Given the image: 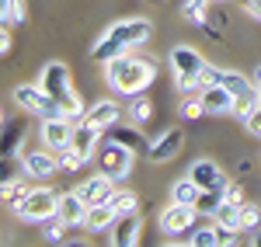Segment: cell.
<instances>
[{
    "instance_id": "6da1fadb",
    "label": "cell",
    "mask_w": 261,
    "mask_h": 247,
    "mask_svg": "<svg viewBox=\"0 0 261 247\" xmlns=\"http://www.w3.org/2000/svg\"><path fill=\"white\" fill-rule=\"evenodd\" d=\"M153 35V24L146 18H125V21H115L112 28H105L98 35V42L91 45V60L94 63H108L122 56V52H133V49H140L146 45Z\"/></svg>"
},
{
    "instance_id": "7a4b0ae2",
    "label": "cell",
    "mask_w": 261,
    "mask_h": 247,
    "mask_svg": "<svg viewBox=\"0 0 261 247\" xmlns=\"http://www.w3.org/2000/svg\"><path fill=\"white\" fill-rule=\"evenodd\" d=\"M153 80H157V63L146 60V56L122 52V56L105 63V84L122 98H133V94L146 91Z\"/></svg>"
},
{
    "instance_id": "3957f363",
    "label": "cell",
    "mask_w": 261,
    "mask_h": 247,
    "mask_svg": "<svg viewBox=\"0 0 261 247\" xmlns=\"http://www.w3.org/2000/svg\"><path fill=\"white\" fill-rule=\"evenodd\" d=\"M39 84H42V91L49 94V98H56V101L73 115V119H84V101H81V94L73 91V77H70V66L60 60H49L45 66L39 70Z\"/></svg>"
},
{
    "instance_id": "277c9868",
    "label": "cell",
    "mask_w": 261,
    "mask_h": 247,
    "mask_svg": "<svg viewBox=\"0 0 261 247\" xmlns=\"http://www.w3.org/2000/svg\"><path fill=\"white\" fill-rule=\"evenodd\" d=\"M171 70H174V84H178V91H202L199 84V73L205 70V56H202L195 45H174L171 49Z\"/></svg>"
},
{
    "instance_id": "5b68a950",
    "label": "cell",
    "mask_w": 261,
    "mask_h": 247,
    "mask_svg": "<svg viewBox=\"0 0 261 247\" xmlns=\"http://www.w3.org/2000/svg\"><path fill=\"white\" fill-rule=\"evenodd\" d=\"M11 98H14V104H18L21 112L39 115V119H63V115H70L56 98H49V94L42 91V84H18V87L11 91ZM70 119H73V115H70Z\"/></svg>"
},
{
    "instance_id": "8992f818",
    "label": "cell",
    "mask_w": 261,
    "mask_h": 247,
    "mask_svg": "<svg viewBox=\"0 0 261 247\" xmlns=\"http://www.w3.org/2000/svg\"><path fill=\"white\" fill-rule=\"evenodd\" d=\"M94 164H98V171H105L108 178L125 181V178L133 174V164H136V150L115 143V140H101L98 153H94Z\"/></svg>"
},
{
    "instance_id": "52a82bcc",
    "label": "cell",
    "mask_w": 261,
    "mask_h": 247,
    "mask_svg": "<svg viewBox=\"0 0 261 247\" xmlns=\"http://www.w3.org/2000/svg\"><path fill=\"white\" fill-rule=\"evenodd\" d=\"M60 212V191H53V188H32L28 191V199L14 206V216L24 219V223H45L49 216H56Z\"/></svg>"
},
{
    "instance_id": "ba28073f",
    "label": "cell",
    "mask_w": 261,
    "mask_h": 247,
    "mask_svg": "<svg viewBox=\"0 0 261 247\" xmlns=\"http://www.w3.org/2000/svg\"><path fill=\"white\" fill-rule=\"evenodd\" d=\"M195 206H185V202H171V206L161 212V230L167 237H181V233H192L195 230Z\"/></svg>"
},
{
    "instance_id": "9c48e42d",
    "label": "cell",
    "mask_w": 261,
    "mask_h": 247,
    "mask_svg": "<svg viewBox=\"0 0 261 247\" xmlns=\"http://www.w3.org/2000/svg\"><path fill=\"white\" fill-rule=\"evenodd\" d=\"M73 129H77V119H70V115H63V119H42V146H49V150H66V146L73 143Z\"/></svg>"
},
{
    "instance_id": "30bf717a",
    "label": "cell",
    "mask_w": 261,
    "mask_h": 247,
    "mask_svg": "<svg viewBox=\"0 0 261 247\" xmlns=\"http://www.w3.org/2000/svg\"><path fill=\"white\" fill-rule=\"evenodd\" d=\"M21 167H24V174L28 178H39V181H45V178H53V174H60V153L56 150H32V153H24L21 157Z\"/></svg>"
},
{
    "instance_id": "8fae6325",
    "label": "cell",
    "mask_w": 261,
    "mask_h": 247,
    "mask_svg": "<svg viewBox=\"0 0 261 247\" xmlns=\"http://www.w3.org/2000/svg\"><path fill=\"white\" fill-rule=\"evenodd\" d=\"M188 174L195 178V185H199L202 191H223V188L230 185V181H226V174H223V167L216 164V160H209V157L195 160V164L188 167Z\"/></svg>"
},
{
    "instance_id": "7c38bea8",
    "label": "cell",
    "mask_w": 261,
    "mask_h": 247,
    "mask_svg": "<svg viewBox=\"0 0 261 247\" xmlns=\"http://www.w3.org/2000/svg\"><path fill=\"white\" fill-rule=\"evenodd\" d=\"M101 132L105 129H98L94 122H87V119H77V129H73V150L81 153L84 160H94V153H98L101 146Z\"/></svg>"
},
{
    "instance_id": "4fadbf2b",
    "label": "cell",
    "mask_w": 261,
    "mask_h": 247,
    "mask_svg": "<svg viewBox=\"0 0 261 247\" xmlns=\"http://www.w3.org/2000/svg\"><path fill=\"white\" fill-rule=\"evenodd\" d=\"M181 146H185V136H181V129H167L157 136V143H150V160L153 164H167V160H174L181 153Z\"/></svg>"
},
{
    "instance_id": "5bb4252c",
    "label": "cell",
    "mask_w": 261,
    "mask_h": 247,
    "mask_svg": "<svg viewBox=\"0 0 261 247\" xmlns=\"http://www.w3.org/2000/svg\"><path fill=\"white\" fill-rule=\"evenodd\" d=\"M140 230H143V219H140V209L136 212H122L112 227V244L115 247H133L140 240Z\"/></svg>"
},
{
    "instance_id": "9a60e30c",
    "label": "cell",
    "mask_w": 261,
    "mask_h": 247,
    "mask_svg": "<svg viewBox=\"0 0 261 247\" xmlns=\"http://www.w3.org/2000/svg\"><path fill=\"white\" fill-rule=\"evenodd\" d=\"M77 191L84 195V202H87V206H94V202H108V199H112V191H115V178H108L105 171H98V174H91Z\"/></svg>"
},
{
    "instance_id": "2e32d148",
    "label": "cell",
    "mask_w": 261,
    "mask_h": 247,
    "mask_svg": "<svg viewBox=\"0 0 261 247\" xmlns=\"http://www.w3.org/2000/svg\"><path fill=\"white\" fill-rule=\"evenodd\" d=\"M202 101H205V112L209 115H233V104H237V98L223 87V84H213V87H202L199 91Z\"/></svg>"
},
{
    "instance_id": "e0dca14e",
    "label": "cell",
    "mask_w": 261,
    "mask_h": 247,
    "mask_svg": "<svg viewBox=\"0 0 261 247\" xmlns=\"http://www.w3.org/2000/svg\"><path fill=\"white\" fill-rule=\"evenodd\" d=\"M115 219H119V209L112 206V199H108V202H94V206L87 209V216H84V230H87V233L112 230V227H115Z\"/></svg>"
},
{
    "instance_id": "ac0fdd59",
    "label": "cell",
    "mask_w": 261,
    "mask_h": 247,
    "mask_svg": "<svg viewBox=\"0 0 261 247\" xmlns=\"http://www.w3.org/2000/svg\"><path fill=\"white\" fill-rule=\"evenodd\" d=\"M108 140H115V143L129 146V150H136V153H150V143H146V136L140 132V125H125V122H115L108 129Z\"/></svg>"
},
{
    "instance_id": "d6986e66",
    "label": "cell",
    "mask_w": 261,
    "mask_h": 247,
    "mask_svg": "<svg viewBox=\"0 0 261 247\" xmlns=\"http://www.w3.org/2000/svg\"><path fill=\"white\" fill-rule=\"evenodd\" d=\"M84 119H87V122H94L98 129H105V132H108L115 122H122V108H119V101H108V98H105V101L91 104V108L84 112Z\"/></svg>"
},
{
    "instance_id": "ffe728a7",
    "label": "cell",
    "mask_w": 261,
    "mask_h": 247,
    "mask_svg": "<svg viewBox=\"0 0 261 247\" xmlns=\"http://www.w3.org/2000/svg\"><path fill=\"white\" fill-rule=\"evenodd\" d=\"M87 202H84L81 191H63L60 195V216L70 223V227H84V216H87Z\"/></svg>"
},
{
    "instance_id": "44dd1931",
    "label": "cell",
    "mask_w": 261,
    "mask_h": 247,
    "mask_svg": "<svg viewBox=\"0 0 261 247\" xmlns=\"http://www.w3.org/2000/svg\"><path fill=\"white\" fill-rule=\"evenodd\" d=\"M125 119H133L136 125H143V122H150L153 119V101L146 98V94H133L129 98V104H125Z\"/></svg>"
},
{
    "instance_id": "7402d4cb",
    "label": "cell",
    "mask_w": 261,
    "mask_h": 247,
    "mask_svg": "<svg viewBox=\"0 0 261 247\" xmlns=\"http://www.w3.org/2000/svg\"><path fill=\"white\" fill-rule=\"evenodd\" d=\"M21 143H24V122H7L4 125V160L18 157L21 153Z\"/></svg>"
},
{
    "instance_id": "603a6c76",
    "label": "cell",
    "mask_w": 261,
    "mask_h": 247,
    "mask_svg": "<svg viewBox=\"0 0 261 247\" xmlns=\"http://www.w3.org/2000/svg\"><path fill=\"white\" fill-rule=\"evenodd\" d=\"M188 244L192 247H220V223L209 219L205 227H195L188 233Z\"/></svg>"
},
{
    "instance_id": "cb8c5ba5",
    "label": "cell",
    "mask_w": 261,
    "mask_h": 247,
    "mask_svg": "<svg viewBox=\"0 0 261 247\" xmlns=\"http://www.w3.org/2000/svg\"><path fill=\"white\" fill-rule=\"evenodd\" d=\"M199 195H202V188L195 185V178H192V174L171 185V202H185V206H195V199H199Z\"/></svg>"
},
{
    "instance_id": "d4e9b609",
    "label": "cell",
    "mask_w": 261,
    "mask_h": 247,
    "mask_svg": "<svg viewBox=\"0 0 261 247\" xmlns=\"http://www.w3.org/2000/svg\"><path fill=\"white\" fill-rule=\"evenodd\" d=\"M39 227H42V237H45V240H53V244H66V230H73L60 212H56V216H49V219L39 223Z\"/></svg>"
},
{
    "instance_id": "484cf974",
    "label": "cell",
    "mask_w": 261,
    "mask_h": 247,
    "mask_svg": "<svg viewBox=\"0 0 261 247\" xmlns=\"http://www.w3.org/2000/svg\"><path fill=\"white\" fill-rule=\"evenodd\" d=\"M0 18H4V24H24V18H28L24 0H0Z\"/></svg>"
},
{
    "instance_id": "4316f807",
    "label": "cell",
    "mask_w": 261,
    "mask_h": 247,
    "mask_svg": "<svg viewBox=\"0 0 261 247\" xmlns=\"http://www.w3.org/2000/svg\"><path fill=\"white\" fill-rule=\"evenodd\" d=\"M223 230H241V206H233V202H226L223 199V206L216 209V216H213Z\"/></svg>"
},
{
    "instance_id": "83f0119b",
    "label": "cell",
    "mask_w": 261,
    "mask_h": 247,
    "mask_svg": "<svg viewBox=\"0 0 261 247\" xmlns=\"http://www.w3.org/2000/svg\"><path fill=\"white\" fill-rule=\"evenodd\" d=\"M220 206H223V191H202L199 199H195V212L205 216V219H213Z\"/></svg>"
},
{
    "instance_id": "f1b7e54d",
    "label": "cell",
    "mask_w": 261,
    "mask_h": 247,
    "mask_svg": "<svg viewBox=\"0 0 261 247\" xmlns=\"http://www.w3.org/2000/svg\"><path fill=\"white\" fill-rule=\"evenodd\" d=\"M4 202L14 209V206H21L24 199H28V188H24V181H11V178H4Z\"/></svg>"
},
{
    "instance_id": "f546056e",
    "label": "cell",
    "mask_w": 261,
    "mask_h": 247,
    "mask_svg": "<svg viewBox=\"0 0 261 247\" xmlns=\"http://www.w3.org/2000/svg\"><path fill=\"white\" fill-rule=\"evenodd\" d=\"M112 206L119 209V216L122 212H136V209H140V199H136V191H129V188H115V191H112Z\"/></svg>"
},
{
    "instance_id": "4dcf8cb0",
    "label": "cell",
    "mask_w": 261,
    "mask_h": 247,
    "mask_svg": "<svg viewBox=\"0 0 261 247\" xmlns=\"http://www.w3.org/2000/svg\"><path fill=\"white\" fill-rule=\"evenodd\" d=\"M84 164H87V160H84V157L77 153V150H73V146L60 150V171H66V174H77Z\"/></svg>"
},
{
    "instance_id": "1f68e13d",
    "label": "cell",
    "mask_w": 261,
    "mask_h": 247,
    "mask_svg": "<svg viewBox=\"0 0 261 247\" xmlns=\"http://www.w3.org/2000/svg\"><path fill=\"white\" fill-rule=\"evenodd\" d=\"M261 227V209L254 202H244L241 206V230H258Z\"/></svg>"
},
{
    "instance_id": "d6a6232c",
    "label": "cell",
    "mask_w": 261,
    "mask_h": 247,
    "mask_svg": "<svg viewBox=\"0 0 261 247\" xmlns=\"http://www.w3.org/2000/svg\"><path fill=\"white\" fill-rule=\"evenodd\" d=\"M205 115V101H202V94L199 98H185L181 101V119H202Z\"/></svg>"
},
{
    "instance_id": "836d02e7",
    "label": "cell",
    "mask_w": 261,
    "mask_h": 247,
    "mask_svg": "<svg viewBox=\"0 0 261 247\" xmlns=\"http://www.w3.org/2000/svg\"><path fill=\"white\" fill-rule=\"evenodd\" d=\"M244 129H247L254 140H261V104H254V108L244 115Z\"/></svg>"
},
{
    "instance_id": "e575fe53",
    "label": "cell",
    "mask_w": 261,
    "mask_h": 247,
    "mask_svg": "<svg viewBox=\"0 0 261 247\" xmlns=\"http://www.w3.org/2000/svg\"><path fill=\"white\" fill-rule=\"evenodd\" d=\"M199 84H202V87H213V84H223V70H220V66H209V63H205V70L199 73Z\"/></svg>"
},
{
    "instance_id": "d590c367",
    "label": "cell",
    "mask_w": 261,
    "mask_h": 247,
    "mask_svg": "<svg viewBox=\"0 0 261 247\" xmlns=\"http://www.w3.org/2000/svg\"><path fill=\"white\" fill-rule=\"evenodd\" d=\"M223 199L233 202V206H244V188L241 185H226V188H223Z\"/></svg>"
},
{
    "instance_id": "8d00e7d4",
    "label": "cell",
    "mask_w": 261,
    "mask_h": 247,
    "mask_svg": "<svg viewBox=\"0 0 261 247\" xmlns=\"http://www.w3.org/2000/svg\"><path fill=\"white\" fill-rule=\"evenodd\" d=\"M0 52L4 56L11 52V24H4V32H0Z\"/></svg>"
},
{
    "instance_id": "74e56055",
    "label": "cell",
    "mask_w": 261,
    "mask_h": 247,
    "mask_svg": "<svg viewBox=\"0 0 261 247\" xmlns=\"http://www.w3.org/2000/svg\"><path fill=\"white\" fill-rule=\"evenodd\" d=\"M247 14L261 21V0H254V4H247Z\"/></svg>"
},
{
    "instance_id": "f35d334b",
    "label": "cell",
    "mask_w": 261,
    "mask_h": 247,
    "mask_svg": "<svg viewBox=\"0 0 261 247\" xmlns=\"http://www.w3.org/2000/svg\"><path fill=\"white\" fill-rule=\"evenodd\" d=\"M251 80H254V84H258V87H261V63H258V66H254V70H251Z\"/></svg>"
},
{
    "instance_id": "ab89813d",
    "label": "cell",
    "mask_w": 261,
    "mask_h": 247,
    "mask_svg": "<svg viewBox=\"0 0 261 247\" xmlns=\"http://www.w3.org/2000/svg\"><path fill=\"white\" fill-rule=\"evenodd\" d=\"M251 244H254V247H261V227L254 230V237H251Z\"/></svg>"
},
{
    "instance_id": "60d3db41",
    "label": "cell",
    "mask_w": 261,
    "mask_h": 247,
    "mask_svg": "<svg viewBox=\"0 0 261 247\" xmlns=\"http://www.w3.org/2000/svg\"><path fill=\"white\" fill-rule=\"evenodd\" d=\"M258 104H261V87H258Z\"/></svg>"
},
{
    "instance_id": "b9f144b4",
    "label": "cell",
    "mask_w": 261,
    "mask_h": 247,
    "mask_svg": "<svg viewBox=\"0 0 261 247\" xmlns=\"http://www.w3.org/2000/svg\"><path fill=\"white\" fill-rule=\"evenodd\" d=\"M153 4H164V0H153Z\"/></svg>"
},
{
    "instance_id": "7bdbcfd3",
    "label": "cell",
    "mask_w": 261,
    "mask_h": 247,
    "mask_svg": "<svg viewBox=\"0 0 261 247\" xmlns=\"http://www.w3.org/2000/svg\"><path fill=\"white\" fill-rule=\"evenodd\" d=\"M247 4H254V0H247Z\"/></svg>"
}]
</instances>
